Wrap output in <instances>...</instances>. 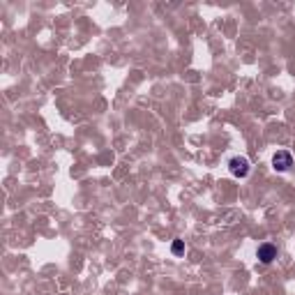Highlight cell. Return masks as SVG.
Wrapping results in <instances>:
<instances>
[{"label": "cell", "mask_w": 295, "mask_h": 295, "mask_svg": "<svg viewBox=\"0 0 295 295\" xmlns=\"http://www.w3.org/2000/svg\"><path fill=\"white\" fill-rule=\"evenodd\" d=\"M228 171H231V176L235 178H247L251 171V164L247 157H242V155H235V157L228 159Z\"/></svg>", "instance_id": "1"}, {"label": "cell", "mask_w": 295, "mask_h": 295, "mask_svg": "<svg viewBox=\"0 0 295 295\" xmlns=\"http://www.w3.org/2000/svg\"><path fill=\"white\" fill-rule=\"evenodd\" d=\"M272 166H275V171H279V173H286V171L293 166V155H291L289 150H277L275 157H272Z\"/></svg>", "instance_id": "2"}, {"label": "cell", "mask_w": 295, "mask_h": 295, "mask_svg": "<svg viewBox=\"0 0 295 295\" xmlns=\"http://www.w3.org/2000/svg\"><path fill=\"white\" fill-rule=\"evenodd\" d=\"M256 258L261 261L263 265H270L272 261L277 258V247L272 245V242H265V245H261L256 249Z\"/></svg>", "instance_id": "3"}, {"label": "cell", "mask_w": 295, "mask_h": 295, "mask_svg": "<svg viewBox=\"0 0 295 295\" xmlns=\"http://www.w3.org/2000/svg\"><path fill=\"white\" fill-rule=\"evenodd\" d=\"M171 251H173L176 256H180L182 251H185V242H182V240H173V245H171Z\"/></svg>", "instance_id": "4"}]
</instances>
